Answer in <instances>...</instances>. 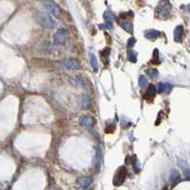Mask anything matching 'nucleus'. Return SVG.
<instances>
[{"mask_svg":"<svg viewBox=\"0 0 190 190\" xmlns=\"http://www.w3.org/2000/svg\"><path fill=\"white\" fill-rule=\"evenodd\" d=\"M156 12L160 16H162V17H165V16H167L169 15V12H170L169 6H166L165 4H160V6L157 7Z\"/></svg>","mask_w":190,"mask_h":190,"instance_id":"9","label":"nucleus"},{"mask_svg":"<svg viewBox=\"0 0 190 190\" xmlns=\"http://www.w3.org/2000/svg\"><path fill=\"white\" fill-rule=\"evenodd\" d=\"M90 62H91V65H92V68L95 72H97L99 71V63H97V57L96 55L94 54H90Z\"/></svg>","mask_w":190,"mask_h":190,"instance_id":"17","label":"nucleus"},{"mask_svg":"<svg viewBox=\"0 0 190 190\" xmlns=\"http://www.w3.org/2000/svg\"><path fill=\"white\" fill-rule=\"evenodd\" d=\"M183 37V27L182 25L177 26L174 31V39L176 42H182Z\"/></svg>","mask_w":190,"mask_h":190,"instance_id":"12","label":"nucleus"},{"mask_svg":"<svg viewBox=\"0 0 190 190\" xmlns=\"http://www.w3.org/2000/svg\"><path fill=\"white\" fill-rule=\"evenodd\" d=\"M156 91H157V89H156L155 85L150 84L148 86V88H147V91H146V93L144 95V99L152 100L156 96Z\"/></svg>","mask_w":190,"mask_h":190,"instance_id":"11","label":"nucleus"},{"mask_svg":"<svg viewBox=\"0 0 190 190\" xmlns=\"http://www.w3.org/2000/svg\"><path fill=\"white\" fill-rule=\"evenodd\" d=\"M100 55H101V57L103 58L104 62H105V64H107L108 58H109V55H110V48H105L104 50L100 52Z\"/></svg>","mask_w":190,"mask_h":190,"instance_id":"19","label":"nucleus"},{"mask_svg":"<svg viewBox=\"0 0 190 190\" xmlns=\"http://www.w3.org/2000/svg\"><path fill=\"white\" fill-rule=\"evenodd\" d=\"M0 190H2V184H1V182H0Z\"/></svg>","mask_w":190,"mask_h":190,"instance_id":"27","label":"nucleus"},{"mask_svg":"<svg viewBox=\"0 0 190 190\" xmlns=\"http://www.w3.org/2000/svg\"><path fill=\"white\" fill-rule=\"evenodd\" d=\"M120 26L123 30H125L126 32L132 34L133 32V23L129 20H122L120 21Z\"/></svg>","mask_w":190,"mask_h":190,"instance_id":"15","label":"nucleus"},{"mask_svg":"<svg viewBox=\"0 0 190 190\" xmlns=\"http://www.w3.org/2000/svg\"><path fill=\"white\" fill-rule=\"evenodd\" d=\"M46 8H47L49 11L51 12V14L57 16V17H59L61 15V9L59 8V6L57 5L55 3L52 2V1H47L46 2Z\"/></svg>","mask_w":190,"mask_h":190,"instance_id":"5","label":"nucleus"},{"mask_svg":"<svg viewBox=\"0 0 190 190\" xmlns=\"http://www.w3.org/2000/svg\"><path fill=\"white\" fill-rule=\"evenodd\" d=\"M162 190H167V187H164V188H163Z\"/></svg>","mask_w":190,"mask_h":190,"instance_id":"28","label":"nucleus"},{"mask_svg":"<svg viewBox=\"0 0 190 190\" xmlns=\"http://www.w3.org/2000/svg\"><path fill=\"white\" fill-rule=\"evenodd\" d=\"M37 22L42 27L47 29H53L55 26V22L47 12H39L37 15Z\"/></svg>","mask_w":190,"mask_h":190,"instance_id":"1","label":"nucleus"},{"mask_svg":"<svg viewBox=\"0 0 190 190\" xmlns=\"http://www.w3.org/2000/svg\"><path fill=\"white\" fill-rule=\"evenodd\" d=\"M67 37H68L67 31L66 30H63V29H60V30H58L55 34V35H54V41H55V43L61 45V44H64L65 42H66Z\"/></svg>","mask_w":190,"mask_h":190,"instance_id":"4","label":"nucleus"},{"mask_svg":"<svg viewBox=\"0 0 190 190\" xmlns=\"http://www.w3.org/2000/svg\"><path fill=\"white\" fill-rule=\"evenodd\" d=\"M160 35H162L160 34V32L157 31V30H147L144 32L145 38L149 39V40H154V39L158 38Z\"/></svg>","mask_w":190,"mask_h":190,"instance_id":"13","label":"nucleus"},{"mask_svg":"<svg viewBox=\"0 0 190 190\" xmlns=\"http://www.w3.org/2000/svg\"><path fill=\"white\" fill-rule=\"evenodd\" d=\"M103 18H104V20H105L106 22H111L112 23L114 21V19H115V15L111 11H105L104 12V14H103Z\"/></svg>","mask_w":190,"mask_h":190,"instance_id":"18","label":"nucleus"},{"mask_svg":"<svg viewBox=\"0 0 190 190\" xmlns=\"http://www.w3.org/2000/svg\"><path fill=\"white\" fill-rule=\"evenodd\" d=\"M139 83H140V87H145L147 86V79L145 78L144 76H140L139 77Z\"/></svg>","mask_w":190,"mask_h":190,"instance_id":"22","label":"nucleus"},{"mask_svg":"<svg viewBox=\"0 0 190 190\" xmlns=\"http://www.w3.org/2000/svg\"><path fill=\"white\" fill-rule=\"evenodd\" d=\"M156 89L159 93H163V94H166L168 95L170 92L172 90V85L169 84V83H162V82H160L157 84L156 86Z\"/></svg>","mask_w":190,"mask_h":190,"instance_id":"7","label":"nucleus"},{"mask_svg":"<svg viewBox=\"0 0 190 190\" xmlns=\"http://www.w3.org/2000/svg\"><path fill=\"white\" fill-rule=\"evenodd\" d=\"M40 1H48V0H40Z\"/></svg>","mask_w":190,"mask_h":190,"instance_id":"29","label":"nucleus"},{"mask_svg":"<svg viewBox=\"0 0 190 190\" xmlns=\"http://www.w3.org/2000/svg\"><path fill=\"white\" fill-rule=\"evenodd\" d=\"M80 104L83 110H89L91 108V99L87 94H83L80 97Z\"/></svg>","mask_w":190,"mask_h":190,"instance_id":"10","label":"nucleus"},{"mask_svg":"<svg viewBox=\"0 0 190 190\" xmlns=\"http://www.w3.org/2000/svg\"><path fill=\"white\" fill-rule=\"evenodd\" d=\"M147 74H148V76L151 77L152 79H155V78H157L159 76V72L157 69H151V70H148Z\"/></svg>","mask_w":190,"mask_h":190,"instance_id":"21","label":"nucleus"},{"mask_svg":"<svg viewBox=\"0 0 190 190\" xmlns=\"http://www.w3.org/2000/svg\"><path fill=\"white\" fill-rule=\"evenodd\" d=\"M135 44H136V38L135 37H130L128 39V41H127L126 46H127V48L131 49V48L134 47V45H135Z\"/></svg>","mask_w":190,"mask_h":190,"instance_id":"23","label":"nucleus"},{"mask_svg":"<svg viewBox=\"0 0 190 190\" xmlns=\"http://www.w3.org/2000/svg\"><path fill=\"white\" fill-rule=\"evenodd\" d=\"M99 27V29H101V30H109V29L112 27V23L111 22L103 23V24H100Z\"/></svg>","mask_w":190,"mask_h":190,"instance_id":"25","label":"nucleus"},{"mask_svg":"<svg viewBox=\"0 0 190 190\" xmlns=\"http://www.w3.org/2000/svg\"><path fill=\"white\" fill-rule=\"evenodd\" d=\"M79 122L83 127H86V128H90L94 125L95 120L92 117L90 116H81L79 117Z\"/></svg>","mask_w":190,"mask_h":190,"instance_id":"8","label":"nucleus"},{"mask_svg":"<svg viewBox=\"0 0 190 190\" xmlns=\"http://www.w3.org/2000/svg\"><path fill=\"white\" fill-rule=\"evenodd\" d=\"M92 182H93V180H92L91 177H82L77 181L78 185L81 189H88L91 186Z\"/></svg>","mask_w":190,"mask_h":190,"instance_id":"6","label":"nucleus"},{"mask_svg":"<svg viewBox=\"0 0 190 190\" xmlns=\"http://www.w3.org/2000/svg\"><path fill=\"white\" fill-rule=\"evenodd\" d=\"M153 55H154V62H155L156 64H159V51H158V49H155L154 50V53H153Z\"/></svg>","mask_w":190,"mask_h":190,"instance_id":"26","label":"nucleus"},{"mask_svg":"<svg viewBox=\"0 0 190 190\" xmlns=\"http://www.w3.org/2000/svg\"><path fill=\"white\" fill-rule=\"evenodd\" d=\"M180 180H181V175L178 170L176 169H172L171 172H170V176H169V181L171 182L172 183H177Z\"/></svg>","mask_w":190,"mask_h":190,"instance_id":"14","label":"nucleus"},{"mask_svg":"<svg viewBox=\"0 0 190 190\" xmlns=\"http://www.w3.org/2000/svg\"><path fill=\"white\" fill-rule=\"evenodd\" d=\"M62 64H63L66 68L70 69V70L77 71L80 68L79 61H78L77 59H76V58H72V57L64 58V59L62 60Z\"/></svg>","mask_w":190,"mask_h":190,"instance_id":"3","label":"nucleus"},{"mask_svg":"<svg viewBox=\"0 0 190 190\" xmlns=\"http://www.w3.org/2000/svg\"><path fill=\"white\" fill-rule=\"evenodd\" d=\"M126 172H127L126 168L124 167V166H120V167L117 170L116 175H115L114 180H113V183L115 186H120L124 182L125 178H126Z\"/></svg>","mask_w":190,"mask_h":190,"instance_id":"2","label":"nucleus"},{"mask_svg":"<svg viewBox=\"0 0 190 190\" xmlns=\"http://www.w3.org/2000/svg\"><path fill=\"white\" fill-rule=\"evenodd\" d=\"M94 162L97 167H99L100 164V162H101V149L99 148V146H97L96 148V155H95Z\"/></svg>","mask_w":190,"mask_h":190,"instance_id":"16","label":"nucleus"},{"mask_svg":"<svg viewBox=\"0 0 190 190\" xmlns=\"http://www.w3.org/2000/svg\"><path fill=\"white\" fill-rule=\"evenodd\" d=\"M133 167L134 169L136 170V172H139L140 169V162L139 160H137L136 157H134V162H133Z\"/></svg>","mask_w":190,"mask_h":190,"instance_id":"24","label":"nucleus"},{"mask_svg":"<svg viewBox=\"0 0 190 190\" xmlns=\"http://www.w3.org/2000/svg\"><path fill=\"white\" fill-rule=\"evenodd\" d=\"M128 59L132 63H136L137 62V53L135 51H129L128 52Z\"/></svg>","mask_w":190,"mask_h":190,"instance_id":"20","label":"nucleus"}]
</instances>
